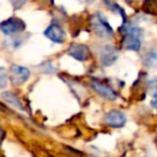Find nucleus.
<instances>
[{"mask_svg": "<svg viewBox=\"0 0 157 157\" xmlns=\"http://www.w3.org/2000/svg\"><path fill=\"white\" fill-rule=\"evenodd\" d=\"M120 30L123 33V46L129 51H135V52L140 51L144 35L143 29L135 25L124 23Z\"/></svg>", "mask_w": 157, "mask_h": 157, "instance_id": "nucleus-1", "label": "nucleus"}, {"mask_svg": "<svg viewBox=\"0 0 157 157\" xmlns=\"http://www.w3.org/2000/svg\"><path fill=\"white\" fill-rule=\"evenodd\" d=\"M92 27L94 33L102 39H110L113 37V29L101 13H96L92 20Z\"/></svg>", "mask_w": 157, "mask_h": 157, "instance_id": "nucleus-2", "label": "nucleus"}, {"mask_svg": "<svg viewBox=\"0 0 157 157\" xmlns=\"http://www.w3.org/2000/svg\"><path fill=\"white\" fill-rule=\"evenodd\" d=\"M0 28L6 36H10L24 31L26 28V24L24 23V21H22L18 17H10L1 22Z\"/></svg>", "mask_w": 157, "mask_h": 157, "instance_id": "nucleus-3", "label": "nucleus"}, {"mask_svg": "<svg viewBox=\"0 0 157 157\" xmlns=\"http://www.w3.org/2000/svg\"><path fill=\"white\" fill-rule=\"evenodd\" d=\"M10 81L15 86H20L24 84L30 76V71L28 68L22 67L18 65H12L9 71Z\"/></svg>", "mask_w": 157, "mask_h": 157, "instance_id": "nucleus-4", "label": "nucleus"}, {"mask_svg": "<svg viewBox=\"0 0 157 157\" xmlns=\"http://www.w3.org/2000/svg\"><path fill=\"white\" fill-rule=\"evenodd\" d=\"M90 86H92V88L99 95V96L107 99V100L114 101L117 99V94L115 93V90L112 87H110V86H108L107 84L98 81V80H92Z\"/></svg>", "mask_w": 157, "mask_h": 157, "instance_id": "nucleus-5", "label": "nucleus"}, {"mask_svg": "<svg viewBox=\"0 0 157 157\" xmlns=\"http://www.w3.org/2000/svg\"><path fill=\"white\" fill-rule=\"evenodd\" d=\"M126 115L120 110H111L105 116V123L112 128H121L126 124Z\"/></svg>", "mask_w": 157, "mask_h": 157, "instance_id": "nucleus-6", "label": "nucleus"}, {"mask_svg": "<svg viewBox=\"0 0 157 157\" xmlns=\"http://www.w3.org/2000/svg\"><path fill=\"white\" fill-rule=\"evenodd\" d=\"M68 54L78 61H86L90 58V48L84 44H71L68 48Z\"/></svg>", "mask_w": 157, "mask_h": 157, "instance_id": "nucleus-7", "label": "nucleus"}, {"mask_svg": "<svg viewBox=\"0 0 157 157\" xmlns=\"http://www.w3.org/2000/svg\"><path fill=\"white\" fill-rule=\"evenodd\" d=\"M118 58V52L114 46L108 45L103 46L100 50V61L103 66L109 67V66L113 65Z\"/></svg>", "mask_w": 157, "mask_h": 157, "instance_id": "nucleus-8", "label": "nucleus"}, {"mask_svg": "<svg viewBox=\"0 0 157 157\" xmlns=\"http://www.w3.org/2000/svg\"><path fill=\"white\" fill-rule=\"evenodd\" d=\"M44 36L55 43H63L66 40V33L59 25L52 24L44 31Z\"/></svg>", "mask_w": 157, "mask_h": 157, "instance_id": "nucleus-9", "label": "nucleus"}, {"mask_svg": "<svg viewBox=\"0 0 157 157\" xmlns=\"http://www.w3.org/2000/svg\"><path fill=\"white\" fill-rule=\"evenodd\" d=\"M1 97H2L3 100L7 101L9 105H13V107L17 108V109H20V110H23V111L25 110L24 105H23V103L21 102V100L17 98V96H16V95H14L12 92L2 93V94H1Z\"/></svg>", "mask_w": 157, "mask_h": 157, "instance_id": "nucleus-10", "label": "nucleus"}, {"mask_svg": "<svg viewBox=\"0 0 157 157\" xmlns=\"http://www.w3.org/2000/svg\"><path fill=\"white\" fill-rule=\"evenodd\" d=\"M142 11L151 15H157V0H144Z\"/></svg>", "mask_w": 157, "mask_h": 157, "instance_id": "nucleus-11", "label": "nucleus"}, {"mask_svg": "<svg viewBox=\"0 0 157 157\" xmlns=\"http://www.w3.org/2000/svg\"><path fill=\"white\" fill-rule=\"evenodd\" d=\"M144 63L150 68L157 67V48H153L147 52V54L145 55Z\"/></svg>", "mask_w": 157, "mask_h": 157, "instance_id": "nucleus-12", "label": "nucleus"}, {"mask_svg": "<svg viewBox=\"0 0 157 157\" xmlns=\"http://www.w3.org/2000/svg\"><path fill=\"white\" fill-rule=\"evenodd\" d=\"M9 1H10L12 8H13L14 10L21 9V8L26 3V0H9Z\"/></svg>", "mask_w": 157, "mask_h": 157, "instance_id": "nucleus-13", "label": "nucleus"}, {"mask_svg": "<svg viewBox=\"0 0 157 157\" xmlns=\"http://www.w3.org/2000/svg\"><path fill=\"white\" fill-rule=\"evenodd\" d=\"M7 75L5 74V71H3V69H1V75H0V81H1V84H0V86H1V88H5L6 84H7Z\"/></svg>", "mask_w": 157, "mask_h": 157, "instance_id": "nucleus-14", "label": "nucleus"}]
</instances>
